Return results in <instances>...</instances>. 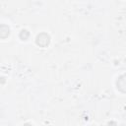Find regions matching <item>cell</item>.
Instances as JSON below:
<instances>
[{"label": "cell", "instance_id": "2", "mask_svg": "<svg viewBox=\"0 0 126 126\" xmlns=\"http://www.w3.org/2000/svg\"><path fill=\"white\" fill-rule=\"evenodd\" d=\"M125 86H126V75L120 77L119 80L117 81V88H119L121 91L123 90V88H125Z\"/></svg>", "mask_w": 126, "mask_h": 126}, {"label": "cell", "instance_id": "1", "mask_svg": "<svg viewBox=\"0 0 126 126\" xmlns=\"http://www.w3.org/2000/svg\"><path fill=\"white\" fill-rule=\"evenodd\" d=\"M41 41H44L45 44L47 45V44L49 43V35H48V34H45L44 38H42V33H40V34L36 37V43H37L38 45H40V44H41Z\"/></svg>", "mask_w": 126, "mask_h": 126}]
</instances>
